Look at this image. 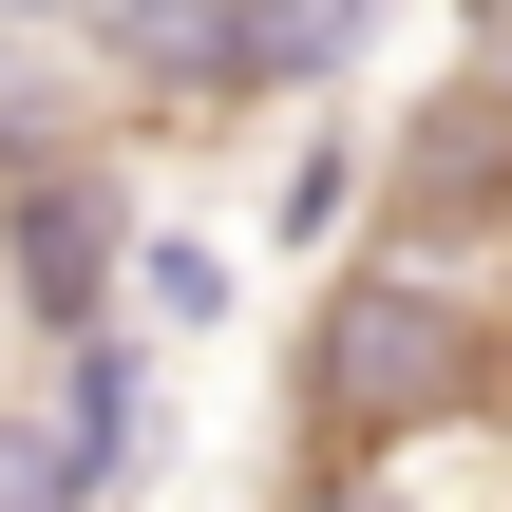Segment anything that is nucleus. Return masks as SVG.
Masks as SVG:
<instances>
[{
    "label": "nucleus",
    "mask_w": 512,
    "mask_h": 512,
    "mask_svg": "<svg viewBox=\"0 0 512 512\" xmlns=\"http://www.w3.org/2000/svg\"><path fill=\"white\" fill-rule=\"evenodd\" d=\"M494 380V342L418 285V266H361L323 323H304V399H323V437H418V418H456Z\"/></svg>",
    "instance_id": "obj_1"
},
{
    "label": "nucleus",
    "mask_w": 512,
    "mask_h": 512,
    "mask_svg": "<svg viewBox=\"0 0 512 512\" xmlns=\"http://www.w3.org/2000/svg\"><path fill=\"white\" fill-rule=\"evenodd\" d=\"M19 304H38L57 342H95V323H114V190H95L76 152H38V171H19Z\"/></svg>",
    "instance_id": "obj_2"
},
{
    "label": "nucleus",
    "mask_w": 512,
    "mask_h": 512,
    "mask_svg": "<svg viewBox=\"0 0 512 512\" xmlns=\"http://www.w3.org/2000/svg\"><path fill=\"white\" fill-rule=\"evenodd\" d=\"M57 418H76V456H95V475H133V437H152V361L95 323V342L57 361Z\"/></svg>",
    "instance_id": "obj_3"
},
{
    "label": "nucleus",
    "mask_w": 512,
    "mask_h": 512,
    "mask_svg": "<svg viewBox=\"0 0 512 512\" xmlns=\"http://www.w3.org/2000/svg\"><path fill=\"white\" fill-rule=\"evenodd\" d=\"M95 494H114V475L76 456V418H57V399H0V512H95Z\"/></svg>",
    "instance_id": "obj_4"
},
{
    "label": "nucleus",
    "mask_w": 512,
    "mask_h": 512,
    "mask_svg": "<svg viewBox=\"0 0 512 512\" xmlns=\"http://www.w3.org/2000/svg\"><path fill=\"white\" fill-rule=\"evenodd\" d=\"M494 19H512V0H494Z\"/></svg>",
    "instance_id": "obj_5"
}]
</instances>
